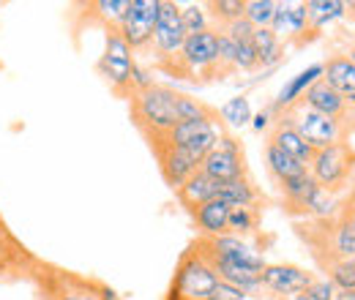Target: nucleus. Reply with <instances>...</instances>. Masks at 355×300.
Listing matches in <instances>:
<instances>
[{
	"mask_svg": "<svg viewBox=\"0 0 355 300\" xmlns=\"http://www.w3.org/2000/svg\"><path fill=\"white\" fill-rule=\"evenodd\" d=\"M178 90L170 85H153L148 90H137L129 96V107H132V121L137 129L150 139H162L180 123L178 115Z\"/></svg>",
	"mask_w": 355,
	"mask_h": 300,
	"instance_id": "nucleus-1",
	"label": "nucleus"
},
{
	"mask_svg": "<svg viewBox=\"0 0 355 300\" xmlns=\"http://www.w3.org/2000/svg\"><path fill=\"white\" fill-rule=\"evenodd\" d=\"M219 284L216 270L200 252V246H189L175 265V276L170 281V292L164 300H205L214 298Z\"/></svg>",
	"mask_w": 355,
	"mask_h": 300,
	"instance_id": "nucleus-2",
	"label": "nucleus"
},
{
	"mask_svg": "<svg viewBox=\"0 0 355 300\" xmlns=\"http://www.w3.org/2000/svg\"><path fill=\"white\" fill-rule=\"evenodd\" d=\"M180 74H186L189 80L197 77H211L216 71H222V60H219V33L216 28L186 36V42L180 46V55L175 58V63L170 66Z\"/></svg>",
	"mask_w": 355,
	"mask_h": 300,
	"instance_id": "nucleus-3",
	"label": "nucleus"
},
{
	"mask_svg": "<svg viewBox=\"0 0 355 300\" xmlns=\"http://www.w3.org/2000/svg\"><path fill=\"white\" fill-rule=\"evenodd\" d=\"M216 33H219L222 71H254V69H260L257 52H254V28L246 19H235L224 28H216Z\"/></svg>",
	"mask_w": 355,
	"mask_h": 300,
	"instance_id": "nucleus-4",
	"label": "nucleus"
},
{
	"mask_svg": "<svg viewBox=\"0 0 355 300\" xmlns=\"http://www.w3.org/2000/svg\"><path fill=\"white\" fill-rule=\"evenodd\" d=\"M134 52L132 46L123 42L118 30H107L104 42V55L96 63V71L104 77V82L112 87L118 96H132V74H134Z\"/></svg>",
	"mask_w": 355,
	"mask_h": 300,
	"instance_id": "nucleus-5",
	"label": "nucleus"
},
{
	"mask_svg": "<svg viewBox=\"0 0 355 300\" xmlns=\"http://www.w3.org/2000/svg\"><path fill=\"white\" fill-rule=\"evenodd\" d=\"M183 42H186V30H183V19H180V6L173 0H162L159 19H156V28H153V39H150V49L156 52L159 63L173 66L175 58L180 55Z\"/></svg>",
	"mask_w": 355,
	"mask_h": 300,
	"instance_id": "nucleus-6",
	"label": "nucleus"
},
{
	"mask_svg": "<svg viewBox=\"0 0 355 300\" xmlns=\"http://www.w3.org/2000/svg\"><path fill=\"white\" fill-rule=\"evenodd\" d=\"M353 148L347 142H336V145H328L322 150H314V159L309 164V175L325 188V191H334L339 188L350 172H353Z\"/></svg>",
	"mask_w": 355,
	"mask_h": 300,
	"instance_id": "nucleus-7",
	"label": "nucleus"
},
{
	"mask_svg": "<svg viewBox=\"0 0 355 300\" xmlns=\"http://www.w3.org/2000/svg\"><path fill=\"white\" fill-rule=\"evenodd\" d=\"M284 115L290 118V123L298 129V134L306 139V145H311L314 150H322L328 145L342 142V131H345L342 123L334 121V118H328V115H320V112L309 109L304 101H298L295 107H290Z\"/></svg>",
	"mask_w": 355,
	"mask_h": 300,
	"instance_id": "nucleus-8",
	"label": "nucleus"
},
{
	"mask_svg": "<svg viewBox=\"0 0 355 300\" xmlns=\"http://www.w3.org/2000/svg\"><path fill=\"white\" fill-rule=\"evenodd\" d=\"M159 6H162V0H132L129 3V11L123 14V19L118 25V33L132 46V52L150 49L153 28H156V19H159Z\"/></svg>",
	"mask_w": 355,
	"mask_h": 300,
	"instance_id": "nucleus-9",
	"label": "nucleus"
},
{
	"mask_svg": "<svg viewBox=\"0 0 355 300\" xmlns=\"http://www.w3.org/2000/svg\"><path fill=\"white\" fill-rule=\"evenodd\" d=\"M219 115L214 118H200V121H183L178 123L175 129L170 131L164 139L175 148H186L191 153H197L200 159H205L216 145H219V136H222V123H216Z\"/></svg>",
	"mask_w": 355,
	"mask_h": 300,
	"instance_id": "nucleus-10",
	"label": "nucleus"
},
{
	"mask_svg": "<svg viewBox=\"0 0 355 300\" xmlns=\"http://www.w3.org/2000/svg\"><path fill=\"white\" fill-rule=\"evenodd\" d=\"M150 150L156 153L159 170H162L167 186H170L173 191H178L194 172H200V164H202V159H200L197 153H191V150H186V148L170 145L164 136H162V139H150Z\"/></svg>",
	"mask_w": 355,
	"mask_h": 300,
	"instance_id": "nucleus-11",
	"label": "nucleus"
},
{
	"mask_svg": "<svg viewBox=\"0 0 355 300\" xmlns=\"http://www.w3.org/2000/svg\"><path fill=\"white\" fill-rule=\"evenodd\" d=\"M200 172H205V175H211L214 180H222V183L249 175L246 172V159H243V145L232 134H222L219 145L202 159Z\"/></svg>",
	"mask_w": 355,
	"mask_h": 300,
	"instance_id": "nucleus-12",
	"label": "nucleus"
},
{
	"mask_svg": "<svg viewBox=\"0 0 355 300\" xmlns=\"http://www.w3.org/2000/svg\"><path fill=\"white\" fill-rule=\"evenodd\" d=\"M311 279H314V273H309L301 265H290V262H268L266 267H263V273H260L263 292L284 300L306 292Z\"/></svg>",
	"mask_w": 355,
	"mask_h": 300,
	"instance_id": "nucleus-13",
	"label": "nucleus"
},
{
	"mask_svg": "<svg viewBox=\"0 0 355 300\" xmlns=\"http://www.w3.org/2000/svg\"><path fill=\"white\" fill-rule=\"evenodd\" d=\"M197 243L211 254V257H219L224 262H232V265H243V267H252V270H260L268 265L266 254L252 246L246 238H238V235H219V238H197Z\"/></svg>",
	"mask_w": 355,
	"mask_h": 300,
	"instance_id": "nucleus-14",
	"label": "nucleus"
},
{
	"mask_svg": "<svg viewBox=\"0 0 355 300\" xmlns=\"http://www.w3.org/2000/svg\"><path fill=\"white\" fill-rule=\"evenodd\" d=\"M268 145H276L279 150H284L287 156L298 159V161L306 164V167H309L311 159H314V148L306 145V139L298 134V129L290 123V118H287L284 112L279 115V121L268 131Z\"/></svg>",
	"mask_w": 355,
	"mask_h": 300,
	"instance_id": "nucleus-15",
	"label": "nucleus"
},
{
	"mask_svg": "<svg viewBox=\"0 0 355 300\" xmlns=\"http://www.w3.org/2000/svg\"><path fill=\"white\" fill-rule=\"evenodd\" d=\"M197 246H200V243H197ZM200 252L205 254V259L211 262V267L216 270L219 281L238 287V290H241V292H246L249 298H257V295L263 292L260 270H252V267H243V265H232V262H224V259H219V257H211V254H208L202 246H200Z\"/></svg>",
	"mask_w": 355,
	"mask_h": 300,
	"instance_id": "nucleus-16",
	"label": "nucleus"
},
{
	"mask_svg": "<svg viewBox=\"0 0 355 300\" xmlns=\"http://www.w3.org/2000/svg\"><path fill=\"white\" fill-rule=\"evenodd\" d=\"M301 101H304L309 109L320 112V115H328V118H334V121H339V123L353 112L350 101H347L345 96H339L331 85H325L322 80H317V82L306 90V96H304Z\"/></svg>",
	"mask_w": 355,
	"mask_h": 300,
	"instance_id": "nucleus-17",
	"label": "nucleus"
},
{
	"mask_svg": "<svg viewBox=\"0 0 355 300\" xmlns=\"http://www.w3.org/2000/svg\"><path fill=\"white\" fill-rule=\"evenodd\" d=\"M222 188H224L222 180H214V177L205 175V172H194V175L178 188L175 197L180 200V205L191 213V211H197L200 205H205V202H211V200H219V197H222Z\"/></svg>",
	"mask_w": 355,
	"mask_h": 300,
	"instance_id": "nucleus-18",
	"label": "nucleus"
},
{
	"mask_svg": "<svg viewBox=\"0 0 355 300\" xmlns=\"http://www.w3.org/2000/svg\"><path fill=\"white\" fill-rule=\"evenodd\" d=\"M270 30L282 39V36H304L311 33L309 17H306V3H287V0H276V14L270 22Z\"/></svg>",
	"mask_w": 355,
	"mask_h": 300,
	"instance_id": "nucleus-19",
	"label": "nucleus"
},
{
	"mask_svg": "<svg viewBox=\"0 0 355 300\" xmlns=\"http://www.w3.org/2000/svg\"><path fill=\"white\" fill-rule=\"evenodd\" d=\"M279 191H282V197H284V202H287L290 211H301V213L309 215L311 205H314L317 194L322 191V186L306 172L301 177H293V180L279 183Z\"/></svg>",
	"mask_w": 355,
	"mask_h": 300,
	"instance_id": "nucleus-20",
	"label": "nucleus"
},
{
	"mask_svg": "<svg viewBox=\"0 0 355 300\" xmlns=\"http://www.w3.org/2000/svg\"><path fill=\"white\" fill-rule=\"evenodd\" d=\"M191 218L200 229V238H219L227 235V221H230V205L224 200H211L191 211Z\"/></svg>",
	"mask_w": 355,
	"mask_h": 300,
	"instance_id": "nucleus-21",
	"label": "nucleus"
},
{
	"mask_svg": "<svg viewBox=\"0 0 355 300\" xmlns=\"http://www.w3.org/2000/svg\"><path fill=\"white\" fill-rule=\"evenodd\" d=\"M317 80H322V63H314L306 71H301L298 77H293L287 85L279 90V96H276L270 104L276 107V112H287L290 107H295V104L306 96V90H309Z\"/></svg>",
	"mask_w": 355,
	"mask_h": 300,
	"instance_id": "nucleus-22",
	"label": "nucleus"
},
{
	"mask_svg": "<svg viewBox=\"0 0 355 300\" xmlns=\"http://www.w3.org/2000/svg\"><path fill=\"white\" fill-rule=\"evenodd\" d=\"M322 82L345 98H355V63L347 55L331 58L328 63H322Z\"/></svg>",
	"mask_w": 355,
	"mask_h": 300,
	"instance_id": "nucleus-23",
	"label": "nucleus"
},
{
	"mask_svg": "<svg viewBox=\"0 0 355 300\" xmlns=\"http://www.w3.org/2000/svg\"><path fill=\"white\" fill-rule=\"evenodd\" d=\"M266 167L270 172V177L276 180V183H284V180H293V177H301V175H306L309 167L306 164H301L298 159H293V156H287L284 150H279L276 145H268L266 142Z\"/></svg>",
	"mask_w": 355,
	"mask_h": 300,
	"instance_id": "nucleus-24",
	"label": "nucleus"
},
{
	"mask_svg": "<svg viewBox=\"0 0 355 300\" xmlns=\"http://www.w3.org/2000/svg\"><path fill=\"white\" fill-rule=\"evenodd\" d=\"M254 52L263 71H273L284 60V44L270 28H254Z\"/></svg>",
	"mask_w": 355,
	"mask_h": 300,
	"instance_id": "nucleus-25",
	"label": "nucleus"
},
{
	"mask_svg": "<svg viewBox=\"0 0 355 300\" xmlns=\"http://www.w3.org/2000/svg\"><path fill=\"white\" fill-rule=\"evenodd\" d=\"M350 11V3L342 0H306V17H309L311 33H320L325 25L345 19Z\"/></svg>",
	"mask_w": 355,
	"mask_h": 300,
	"instance_id": "nucleus-26",
	"label": "nucleus"
},
{
	"mask_svg": "<svg viewBox=\"0 0 355 300\" xmlns=\"http://www.w3.org/2000/svg\"><path fill=\"white\" fill-rule=\"evenodd\" d=\"M219 200H224L230 208H257L263 197H260V188L252 183V177L243 175V177H238V180L224 183Z\"/></svg>",
	"mask_w": 355,
	"mask_h": 300,
	"instance_id": "nucleus-27",
	"label": "nucleus"
},
{
	"mask_svg": "<svg viewBox=\"0 0 355 300\" xmlns=\"http://www.w3.org/2000/svg\"><path fill=\"white\" fill-rule=\"evenodd\" d=\"M219 118H222V123L227 129L232 131H241L246 129L249 123H252V104H249V98L241 93V96H232V98H227L222 107H219V112H216Z\"/></svg>",
	"mask_w": 355,
	"mask_h": 300,
	"instance_id": "nucleus-28",
	"label": "nucleus"
},
{
	"mask_svg": "<svg viewBox=\"0 0 355 300\" xmlns=\"http://www.w3.org/2000/svg\"><path fill=\"white\" fill-rule=\"evenodd\" d=\"M260 227V208H230V221H227V232L246 238Z\"/></svg>",
	"mask_w": 355,
	"mask_h": 300,
	"instance_id": "nucleus-29",
	"label": "nucleus"
},
{
	"mask_svg": "<svg viewBox=\"0 0 355 300\" xmlns=\"http://www.w3.org/2000/svg\"><path fill=\"white\" fill-rule=\"evenodd\" d=\"M325 279L336 287V292H355V257L328 262V276Z\"/></svg>",
	"mask_w": 355,
	"mask_h": 300,
	"instance_id": "nucleus-30",
	"label": "nucleus"
},
{
	"mask_svg": "<svg viewBox=\"0 0 355 300\" xmlns=\"http://www.w3.org/2000/svg\"><path fill=\"white\" fill-rule=\"evenodd\" d=\"M180 19H183V30H186V36H194V33H202V30H211V28H214L205 3L180 6Z\"/></svg>",
	"mask_w": 355,
	"mask_h": 300,
	"instance_id": "nucleus-31",
	"label": "nucleus"
},
{
	"mask_svg": "<svg viewBox=\"0 0 355 300\" xmlns=\"http://www.w3.org/2000/svg\"><path fill=\"white\" fill-rule=\"evenodd\" d=\"M208 8V17L219 22V28L235 22V19H243V11H246V0H214V3H205Z\"/></svg>",
	"mask_w": 355,
	"mask_h": 300,
	"instance_id": "nucleus-32",
	"label": "nucleus"
},
{
	"mask_svg": "<svg viewBox=\"0 0 355 300\" xmlns=\"http://www.w3.org/2000/svg\"><path fill=\"white\" fill-rule=\"evenodd\" d=\"M129 3H132V0H98V3H93L90 8H93V14L107 25V30H118L123 14L129 11Z\"/></svg>",
	"mask_w": 355,
	"mask_h": 300,
	"instance_id": "nucleus-33",
	"label": "nucleus"
},
{
	"mask_svg": "<svg viewBox=\"0 0 355 300\" xmlns=\"http://www.w3.org/2000/svg\"><path fill=\"white\" fill-rule=\"evenodd\" d=\"M273 14H276V0H246L243 19L252 28H270Z\"/></svg>",
	"mask_w": 355,
	"mask_h": 300,
	"instance_id": "nucleus-34",
	"label": "nucleus"
},
{
	"mask_svg": "<svg viewBox=\"0 0 355 300\" xmlns=\"http://www.w3.org/2000/svg\"><path fill=\"white\" fill-rule=\"evenodd\" d=\"M306 295H309L311 300H336V287H334L325 276H314L309 290H306Z\"/></svg>",
	"mask_w": 355,
	"mask_h": 300,
	"instance_id": "nucleus-35",
	"label": "nucleus"
},
{
	"mask_svg": "<svg viewBox=\"0 0 355 300\" xmlns=\"http://www.w3.org/2000/svg\"><path fill=\"white\" fill-rule=\"evenodd\" d=\"M279 115H282V112H276V107H273V104H266V107H263L257 115H252V123H249V126L257 131V134L270 131V126L279 121Z\"/></svg>",
	"mask_w": 355,
	"mask_h": 300,
	"instance_id": "nucleus-36",
	"label": "nucleus"
},
{
	"mask_svg": "<svg viewBox=\"0 0 355 300\" xmlns=\"http://www.w3.org/2000/svg\"><path fill=\"white\" fill-rule=\"evenodd\" d=\"M55 300H101L98 298V284L88 287V284H74L69 290H63Z\"/></svg>",
	"mask_w": 355,
	"mask_h": 300,
	"instance_id": "nucleus-37",
	"label": "nucleus"
},
{
	"mask_svg": "<svg viewBox=\"0 0 355 300\" xmlns=\"http://www.w3.org/2000/svg\"><path fill=\"white\" fill-rule=\"evenodd\" d=\"M156 85V80H153V69H148V66H134V74H132V93L137 90H148V87Z\"/></svg>",
	"mask_w": 355,
	"mask_h": 300,
	"instance_id": "nucleus-38",
	"label": "nucleus"
},
{
	"mask_svg": "<svg viewBox=\"0 0 355 300\" xmlns=\"http://www.w3.org/2000/svg\"><path fill=\"white\" fill-rule=\"evenodd\" d=\"M214 298L216 300H249V295H246V292H241V290H238V287H232V284L219 281V284H216Z\"/></svg>",
	"mask_w": 355,
	"mask_h": 300,
	"instance_id": "nucleus-39",
	"label": "nucleus"
},
{
	"mask_svg": "<svg viewBox=\"0 0 355 300\" xmlns=\"http://www.w3.org/2000/svg\"><path fill=\"white\" fill-rule=\"evenodd\" d=\"M98 298L101 300H123L112 287H107V284H98Z\"/></svg>",
	"mask_w": 355,
	"mask_h": 300,
	"instance_id": "nucleus-40",
	"label": "nucleus"
},
{
	"mask_svg": "<svg viewBox=\"0 0 355 300\" xmlns=\"http://www.w3.org/2000/svg\"><path fill=\"white\" fill-rule=\"evenodd\" d=\"M339 213L345 215V218H347V221H353V224H355V200H353V202H350V205H347V208H342V211H339Z\"/></svg>",
	"mask_w": 355,
	"mask_h": 300,
	"instance_id": "nucleus-41",
	"label": "nucleus"
},
{
	"mask_svg": "<svg viewBox=\"0 0 355 300\" xmlns=\"http://www.w3.org/2000/svg\"><path fill=\"white\" fill-rule=\"evenodd\" d=\"M336 300H355V292H336Z\"/></svg>",
	"mask_w": 355,
	"mask_h": 300,
	"instance_id": "nucleus-42",
	"label": "nucleus"
},
{
	"mask_svg": "<svg viewBox=\"0 0 355 300\" xmlns=\"http://www.w3.org/2000/svg\"><path fill=\"white\" fill-rule=\"evenodd\" d=\"M347 58H350V60H353V63H355V44H353V46H350V49H347Z\"/></svg>",
	"mask_w": 355,
	"mask_h": 300,
	"instance_id": "nucleus-43",
	"label": "nucleus"
},
{
	"mask_svg": "<svg viewBox=\"0 0 355 300\" xmlns=\"http://www.w3.org/2000/svg\"><path fill=\"white\" fill-rule=\"evenodd\" d=\"M290 300H311V298L306 295V292H301V295H295V298H290Z\"/></svg>",
	"mask_w": 355,
	"mask_h": 300,
	"instance_id": "nucleus-44",
	"label": "nucleus"
},
{
	"mask_svg": "<svg viewBox=\"0 0 355 300\" xmlns=\"http://www.w3.org/2000/svg\"><path fill=\"white\" fill-rule=\"evenodd\" d=\"M205 300H216V298H205Z\"/></svg>",
	"mask_w": 355,
	"mask_h": 300,
	"instance_id": "nucleus-45",
	"label": "nucleus"
},
{
	"mask_svg": "<svg viewBox=\"0 0 355 300\" xmlns=\"http://www.w3.org/2000/svg\"><path fill=\"white\" fill-rule=\"evenodd\" d=\"M0 227H3V221H0Z\"/></svg>",
	"mask_w": 355,
	"mask_h": 300,
	"instance_id": "nucleus-46",
	"label": "nucleus"
}]
</instances>
